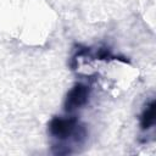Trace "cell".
I'll return each instance as SVG.
<instances>
[{
    "label": "cell",
    "mask_w": 156,
    "mask_h": 156,
    "mask_svg": "<svg viewBox=\"0 0 156 156\" xmlns=\"http://www.w3.org/2000/svg\"><path fill=\"white\" fill-rule=\"evenodd\" d=\"M154 117H155V104L154 101L146 107L143 117H141V124L143 128H149L150 126L154 124Z\"/></svg>",
    "instance_id": "7a4b0ae2"
},
{
    "label": "cell",
    "mask_w": 156,
    "mask_h": 156,
    "mask_svg": "<svg viewBox=\"0 0 156 156\" xmlns=\"http://www.w3.org/2000/svg\"><path fill=\"white\" fill-rule=\"evenodd\" d=\"M85 95H87L85 88H83V87H77L76 89L72 90V93H71V95L68 96L67 101H68L69 106H78V105H80V104L84 102Z\"/></svg>",
    "instance_id": "6da1fadb"
}]
</instances>
